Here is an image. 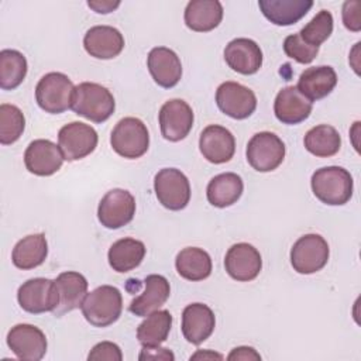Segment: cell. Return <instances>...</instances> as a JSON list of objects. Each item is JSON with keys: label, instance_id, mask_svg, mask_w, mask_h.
<instances>
[{"label": "cell", "instance_id": "26", "mask_svg": "<svg viewBox=\"0 0 361 361\" xmlns=\"http://www.w3.org/2000/svg\"><path fill=\"white\" fill-rule=\"evenodd\" d=\"M337 85V73L331 66H312L305 69L298 80V90L310 102L329 96Z\"/></svg>", "mask_w": 361, "mask_h": 361}, {"label": "cell", "instance_id": "35", "mask_svg": "<svg viewBox=\"0 0 361 361\" xmlns=\"http://www.w3.org/2000/svg\"><path fill=\"white\" fill-rule=\"evenodd\" d=\"M24 128L25 117L23 111L14 104H0V142L3 145L16 142L23 135Z\"/></svg>", "mask_w": 361, "mask_h": 361}, {"label": "cell", "instance_id": "4", "mask_svg": "<svg viewBox=\"0 0 361 361\" xmlns=\"http://www.w3.org/2000/svg\"><path fill=\"white\" fill-rule=\"evenodd\" d=\"M75 85L62 72L44 75L35 86V100L38 106L51 114H59L72 107Z\"/></svg>", "mask_w": 361, "mask_h": 361}, {"label": "cell", "instance_id": "21", "mask_svg": "<svg viewBox=\"0 0 361 361\" xmlns=\"http://www.w3.org/2000/svg\"><path fill=\"white\" fill-rule=\"evenodd\" d=\"M313 109V102H310L305 94H302L296 86H286L278 92L274 102L275 117L289 126L299 124L305 121Z\"/></svg>", "mask_w": 361, "mask_h": 361}, {"label": "cell", "instance_id": "22", "mask_svg": "<svg viewBox=\"0 0 361 361\" xmlns=\"http://www.w3.org/2000/svg\"><path fill=\"white\" fill-rule=\"evenodd\" d=\"M216 326L213 310L204 303H190L182 312V334L186 341L199 345L206 341Z\"/></svg>", "mask_w": 361, "mask_h": 361}, {"label": "cell", "instance_id": "29", "mask_svg": "<svg viewBox=\"0 0 361 361\" xmlns=\"http://www.w3.org/2000/svg\"><path fill=\"white\" fill-rule=\"evenodd\" d=\"M145 257V245L142 241L126 237L111 244L107 252V259L113 271L126 274L135 269Z\"/></svg>", "mask_w": 361, "mask_h": 361}, {"label": "cell", "instance_id": "10", "mask_svg": "<svg viewBox=\"0 0 361 361\" xmlns=\"http://www.w3.org/2000/svg\"><path fill=\"white\" fill-rule=\"evenodd\" d=\"M17 300L23 310L32 314L54 312L59 302L55 281L48 278L25 281L17 290Z\"/></svg>", "mask_w": 361, "mask_h": 361}, {"label": "cell", "instance_id": "34", "mask_svg": "<svg viewBox=\"0 0 361 361\" xmlns=\"http://www.w3.org/2000/svg\"><path fill=\"white\" fill-rule=\"evenodd\" d=\"M27 59L17 49H3L0 52V87L13 90L18 87L27 75Z\"/></svg>", "mask_w": 361, "mask_h": 361}, {"label": "cell", "instance_id": "9", "mask_svg": "<svg viewBox=\"0 0 361 361\" xmlns=\"http://www.w3.org/2000/svg\"><path fill=\"white\" fill-rule=\"evenodd\" d=\"M96 130L85 123L72 121L58 133V145L65 161L73 162L90 155L97 147Z\"/></svg>", "mask_w": 361, "mask_h": 361}, {"label": "cell", "instance_id": "2", "mask_svg": "<svg viewBox=\"0 0 361 361\" xmlns=\"http://www.w3.org/2000/svg\"><path fill=\"white\" fill-rule=\"evenodd\" d=\"M87 323L94 327H107L118 320L123 312L121 292L111 285H102L89 292L80 306Z\"/></svg>", "mask_w": 361, "mask_h": 361}, {"label": "cell", "instance_id": "37", "mask_svg": "<svg viewBox=\"0 0 361 361\" xmlns=\"http://www.w3.org/2000/svg\"><path fill=\"white\" fill-rule=\"evenodd\" d=\"M283 52L299 63H310L319 54V48L306 44L299 34H290L283 41Z\"/></svg>", "mask_w": 361, "mask_h": 361}, {"label": "cell", "instance_id": "33", "mask_svg": "<svg viewBox=\"0 0 361 361\" xmlns=\"http://www.w3.org/2000/svg\"><path fill=\"white\" fill-rule=\"evenodd\" d=\"M172 327V314L169 310H155L137 327V340L142 345H159L168 338Z\"/></svg>", "mask_w": 361, "mask_h": 361}, {"label": "cell", "instance_id": "25", "mask_svg": "<svg viewBox=\"0 0 361 361\" xmlns=\"http://www.w3.org/2000/svg\"><path fill=\"white\" fill-rule=\"evenodd\" d=\"M259 10L264 17L275 25H292L312 8V0H259Z\"/></svg>", "mask_w": 361, "mask_h": 361}, {"label": "cell", "instance_id": "13", "mask_svg": "<svg viewBox=\"0 0 361 361\" xmlns=\"http://www.w3.org/2000/svg\"><path fill=\"white\" fill-rule=\"evenodd\" d=\"M7 345L17 358L24 361H39L47 353V337L34 324L20 323L7 333Z\"/></svg>", "mask_w": 361, "mask_h": 361}, {"label": "cell", "instance_id": "43", "mask_svg": "<svg viewBox=\"0 0 361 361\" xmlns=\"http://www.w3.org/2000/svg\"><path fill=\"white\" fill-rule=\"evenodd\" d=\"M196 358H219V360H221L223 358V355H220V354H217V353H210V351H197L196 354H193L192 357H190V360H196Z\"/></svg>", "mask_w": 361, "mask_h": 361}, {"label": "cell", "instance_id": "1", "mask_svg": "<svg viewBox=\"0 0 361 361\" xmlns=\"http://www.w3.org/2000/svg\"><path fill=\"white\" fill-rule=\"evenodd\" d=\"M313 195L324 204H345L354 189L351 173L341 166H324L317 169L310 179Z\"/></svg>", "mask_w": 361, "mask_h": 361}, {"label": "cell", "instance_id": "36", "mask_svg": "<svg viewBox=\"0 0 361 361\" xmlns=\"http://www.w3.org/2000/svg\"><path fill=\"white\" fill-rule=\"evenodd\" d=\"M333 32V16L327 10H320L298 34L300 38L312 45L320 47Z\"/></svg>", "mask_w": 361, "mask_h": 361}, {"label": "cell", "instance_id": "31", "mask_svg": "<svg viewBox=\"0 0 361 361\" xmlns=\"http://www.w3.org/2000/svg\"><path fill=\"white\" fill-rule=\"evenodd\" d=\"M175 267L183 279L192 282L209 278L213 268L210 255L199 247H186L180 250L175 258Z\"/></svg>", "mask_w": 361, "mask_h": 361}, {"label": "cell", "instance_id": "7", "mask_svg": "<svg viewBox=\"0 0 361 361\" xmlns=\"http://www.w3.org/2000/svg\"><path fill=\"white\" fill-rule=\"evenodd\" d=\"M283 141L271 131H261L251 137L247 144V161L258 172L276 169L285 158Z\"/></svg>", "mask_w": 361, "mask_h": 361}, {"label": "cell", "instance_id": "40", "mask_svg": "<svg viewBox=\"0 0 361 361\" xmlns=\"http://www.w3.org/2000/svg\"><path fill=\"white\" fill-rule=\"evenodd\" d=\"M140 360H169L173 361L175 355L168 348L159 345H142V351L138 357Z\"/></svg>", "mask_w": 361, "mask_h": 361}, {"label": "cell", "instance_id": "38", "mask_svg": "<svg viewBox=\"0 0 361 361\" xmlns=\"http://www.w3.org/2000/svg\"><path fill=\"white\" fill-rule=\"evenodd\" d=\"M87 360H110V361H121L123 354L117 344L111 341L97 343L89 353Z\"/></svg>", "mask_w": 361, "mask_h": 361}, {"label": "cell", "instance_id": "23", "mask_svg": "<svg viewBox=\"0 0 361 361\" xmlns=\"http://www.w3.org/2000/svg\"><path fill=\"white\" fill-rule=\"evenodd\" d=\"M59 302L54 316L61 317L82 306L85 296L87 295V279L76 271H65L55 279Z\"/></svg>", "mask_w": 361, "mask_h": 361}, {"label": "cell", "instance_id": "39", "mask_svg": "<svg viewBox=\"0 0 361 361\" xmlns=\"http://www.w3.org/2000/svg\"><path fill=\"white\" fill-rule=\"evenodd\" d=\"M361 3L357 0L345 1L343 4V23L344 27L350 31L358 32L361 30Z\"/></svg>", "mask_w": 361, "mask_h": 361}, {"label": "cell", "instance_id": "15", "mask_svg": "<svg viewBox=\"0 0 361 361\" xmlns=\"http://www.w3.org/2000/svg\"><path fill=\"white\" fill-rule=\"evenodd\" d=\"M224 268L234 281L250 282L259 275L262 258L254 245L248 243H237L226 252Z\"/></svg>", "mask_w": 361, "mask_h": 361}, {"label": "cell", "instance_id": "19", "mask_svg": "<svg viewBox=\"0 0 361 361\" xmlns=\"http://www.w3.org/2000/svg\"><path fill=\"white\" fill-rule=\"evenodd\" d=\"M147 66L154 82L165 89L176 86L182 78L180 59L166 47L152 48L147 58Z\"/></svg>", "mask_w": 361, "mask_h": 361}, {"label": "cell", "instance_id": "12", "mask_svg": "<svg viewBox=\"0 0 361 361\" xmlns=\"http://www.w3.org/2000/svg\"><path fill=\"white\" fill-rule=\"evenodd\" d=\"M216 104L226 116L235 120H244L255 111L257 97L250 87L227 80L216 90Z\"/></svg>", "mask_w": 361, "mask_h": 361}, {"label": "cell", "instance_id": "16", "mask_svg": "<svg viewBox=\"0 0 361 361\" xmlns=\"http://www.w3.org/2000/svg\"><path fill=\"white\" fill-rule=\"evenodd\" d=\"M65 158L59 145L49 140H34L24 152V164L30 173L37 176H51L58 172Z\"/></svg>", "mask_w": 361, "mask_h": 361}, {"label": "cell", "instance_id": "11", "mask_svg": "<svg viewBox=\"0 0 361 361\" xmlns=\"http://www.w3.org/2000/svg\"><path fill=\"white\" fill-rule=\"evenodd\" d=\"M135 214V199L126 189H111L100 200L97 219L102 226L110 230L128 224Z\"/></svg>", "mask_w": 361, "mask_h": 361}, {"label": "cell", "instance_id": "17", "mask_svg": "<svg viewBox=\"0 0 361 361\" xmlns=\"http://www.w3.org/2000/svg\"><path fill=\"white\" fill-rule=\"evenodd\" d=\"M199 149L209 162L224 164L235 152V138L226 127L210 124L200 134Z\"/></svg>", "mask_w": 361, "mask_h": 361}, {"label": "cell", "instance_id": "6", "mask_svg": "<svg viewBox=\"0 0 361 361\" xmlns=\"http://www.w3.org/2000/svg\"><path fill=\"white\" fill-rule=\"evenodd\" d=\"M329 255V244L320 234H305L290 248V264L298 274L309 275L324 268Z\"/></svg>", "mask_w": 361, "mask_h": 361}, {"label": "cell", "instance_id": "24", "mask_svg": "<svg viewBox=\"0 0 361 361\" xmlns=\"http://www.w3.org/2000/svg\"><path fill=\"white\" fill-rule=\"evenodd\" d=\"M145 290L130 302L128 310L140 317H145L159 310L171 295V286L165 276L151 274L144 279Z\"/></svg>", "mask_w": 361, "mask_h": 361}, {"label": "cell", "instance_id": "28", "mask_svg": "<svg viewBox=\"0 0 361 361\" xmlns=\"http://www.w3.org/2000/svg\"><path fill=\"white\" fill-rule=\"evenodd\" d=\"M244 183L240 175L234 172H224L212 178L207 185L206 196L214 207H228L234 204L243 195Z\"/></svg>", "mask_w": 361, "mask_h": 361}, {"label": "cell", "instance_id": "3", "mask_svg": "<svg viewBox=\"0 0 361 361\" xmlns=\"http://www.w3.org/2000/svg\"><path fill=\"white\" fill-rule=\"evenodd\" d=\"M71 109L93 123H103L114 113L116 102L107 87L94 82H82L75 87Z\"/></svg>", "mask_w": 361, "mask_h": 361}, {"label": "cell", "instance_id": "27", "mask_svg": "<svg viewBox=\"0 0 361 361\" xmlns=\"http://www.w3.org/2000/svg\"><path fill=\"white\" fill-rule=\"evenodd\" d=\"M185 24L196 32L214 30L223 20V6L217 0H192L185 8Z\"/></svg>", "mask_w": 361, "mask_h": 361}, {"label": "cell", "instance_id": "18", "mask_svg": "<svg viewBox=\"0 0 361 361\" xmlns=\"http://www.w3.org/2000/svg\"><path fill=\"white\" fill-rule=\"evenodd\" d=\"M224 61L241 75H254L262 66V51L250 38H235L224 48Z\"/></svg>", "mask_w": 361, "mask_h": 361}, {"label": "cell", "instance_id": "41", "mask_svg": "<svg viewBox=\"0 0 361 361\" xmlns=\"http://www.w3.org/2000/svg\"><path fill=\"white\" fill-rule=\"evenodd\" d=\"M227 360H261V355L252 348V347H247V345H241L234 348Z\"/></svg>", "mask_w": 361, "mask_h": 361}, {"label": "cell", "instance_id": "42", "mask_svg": "<svg viewBox=\"0 0 361 361\" xmlns=\"http://www.w3.org/2000/svg\"><path fill=\"white\" fill-rule=\"evenodd\" d=\"M87 6L99 14H107V13H111L113 10H116L120 6V1H110V0H102V1L94 0V1H92V0H89Z\"/></svg>", "mask_w": 361, "mask_h": 361}, {"label": "cell", "instance_id": "5", "mask_svg": "<svg viewBox=\"0 0 361 361\" xmlns=\"http://www.w3.org/2000/svg\"><path fill=\"white\" fill-rule=\"evenodd\" d=\"M110 144L120 157L137 159L148 151V128L137 117H124L114 126L110 135Z\"/></svg>", "mask_w": 361, "mask_h": 361}, {"label": "cell", "instance_id": "14", "mask_svg": "<svg viewBox=\"0 0 361 361\" xmlns=\"http://www.w3.org/2000/svg\"><path fill=\"white\" fill-rule=\"evenodd\" d=\"M161 134L165 140L176 142L188 137L193 127V110L182 99L165 102L158 114Z\"/></svg>", "mask_w": 361, "mask_h": 361}, {"label": "cell", "instance_id": "20", "mask_svg": "<svg viewBox=\"0 0 361 361\" xmlns=\"http://www.w3.org/2000/svg\"><path fill=\"white\" fill-rule=\"evenodd\" d=\"M86 52L96 59H113L124 48L123 34L110 25H94L83 37Z\"/></svg>", "mask_w": 361, "mask_h": 361}, {"label": "cell", "instance_id": "30", "mask_svg": "<svg viewBox=\"0 0 361 361\" xmlns=\"http://www.w3.org/2000/svg\"><path fill=\"white\" fill-rule=\"evenodd\" d=\"M48 255V243L42 233L23 237L13 248L11 261L18 269H34L44 264Z\"/></svg>", "mask_w": 361, "mask_h": 361}, {"label": "cell", "instance_id": "8", "mask_svg": "<svg viewBox=\"0 0 361 361\" xmlns=\"http://www.w3.org/2000/svg\"><path fill=\"white\" fill-rule=\"evenodd\" d=\"M154 190L158 202L169 210H182L190 200V183L186 175L176 168H164L154 178Z\"/></svg>", "mask_w": 361, "mask_h": 361}, {"label": "cell", "instance_id": "32", "mask_svg": "<svg viewBox=\"0 0 361 361\" xmlns=\"http://www.w3.org/2000/svg\"><path fill=\"white\" fill-rule=\"evenodd\" d=\"M305 148L314 157L329 158L336 155L341 148V137L338 131L329 124L312 127L303 138Z\"/></svg>", "mask_w": 361, "mask_h": 361}]
</instances>
